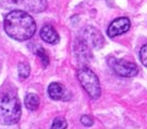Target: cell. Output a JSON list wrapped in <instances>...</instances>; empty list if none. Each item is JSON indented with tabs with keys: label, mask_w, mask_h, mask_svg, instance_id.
Wrapping results in <instances>:
<instances>
[{
	"label": "cell",
	"mask_w": 147,
	"mask_h": 129,
	"mask_svg": "<svg viewBox=\"0 0 147 129\" xmlns=\"http://www.w3.org/2000/svg\"><path fill=\"white\" fill-rule=\"evenodd\" d=\"M5 33L16 41H27L36 32V23L27 12L12 10L5 18Z\"/></svg>",
	"instance_id": "cell-1"
},
{
	"label": "cell",
	"mask_w": 147,
	"mask_h": 129,
	"mask_svg": "<svg viewBox=\"0 0 147 129\" xmlns=\"http://www.w3.org/2000/svg\"><path fill=\"white\" fill-rule=\"evenodd\" d=\"M21 103L16 93L0 92V124H16L21 118Z\"/></svg>",
	"instance_id": "cell-2"
},
{
	"label": "cell",
	"mask_w": 147,
	"mask_h": 129,
	"mask_svg": "<svg viewBox=\"0 0 147 129\" xmlns=\"http://www.w3.org/2000/svg\"><path fill=\"white\" fill-rule=\"evenodd\" d=\"M78 79L92 98L97 100L100 96L101 89H100L99 80L93 70H90L87 67L80 68V70L78 71Z\"/></svg>",
	"instance_id": "cell-3"
},
{
	"label": "cell",
	"mask_w": 147,
	"mask_h": 129,
	"mask_svg": "<svg viewBox=\"0 0 147 129\" xmlns=\"http://www.w3.org/2000/svg\"><path fill=\"white\" fill-rule=\"evenodd\" d=\"M0 3L5 8H16V10L42 12L47 8V0H0Z\"/></svg>",
	"instance_id": "cell-4"
},
{
	"label": "cell",
	"mask_w": 147,
	"mask_h": 129,
	"mask_svg": "<svg viewBox=\"0 0 147 129\" xmlns=\"http://www.w3.org/2000/svg\"><path fill=\"white\" fill-rule=\"evenodd\" d=\"M108 64L118 75L124 78H132L138 73V67L134 62L125 59H119L116 57L108 58Z\"/></svg>",
	"instance_id": "cell-5"
},
{
	"label": "cell",
	"mask_w": 147,
	"mask_h": 129,
	"mask_svg": "<svg viewBox=\"0 0 147 129\" xmlns=\"http://www.w3.org/2000/svg\"><path fill=\"white\" fill-rule=\"evenodd\" d=\"M80 38L84 41L89 47L100 48L104 45V37L101 33L93 26H86L85 29H83Z\"/></svg>",
	"instance_id": "cell-6"
},
{
	"label": "cell",
	"mask_w": 147,
	"mask_h": 129,
	"mask_svg": "<svg viewBox=\"0 0 147 129\" xmlns=\"http://www.w3.org/2000/svg\"><path fill=\"white\" fill-rule=\"evenodd\" d=\"M130 26H131V22L127 18H118L110 23L107 30V34L109 37H116L127 32L130 30Z\"/></svg>",
	"instance_id": "cell-7"
},
{
	"label": "cell",
	"mask_w": 147,
	"mask_h": 129,
	"mask_svg": "<svg viewBox=\"0 0 147 129\" xmlns=\"http://www.w3.org/2000/svg\"><path fill=\"white\" fill-rule=\"evenodd\" d=\"M74 54L75 57L78 58L80 62L83 64H87L90 58H92V52H90V47L84 41H82L81 38H78L74 43Z\"/></svg>",
	"instance_id": "cell-8"
},
{
	"label": "cell",
	"mask_w": 147,
	"mask_h": 129,
	"mask_svg": "<svg viewBox=\"0 0 147 129\" xmlns=\"http://www.w3.org/2000/svg\"><path fill=\"white\" fill-rule=\"evenodd\" d=\"M40 37H42V41H45L48 44H57L60 39L58 32L55 30V27L49 25V24H46L42 27Z\"/></svg>",
	"instance_id": "cell-9"
},
{
	"label": "cell",
	"mask_w": 147,
	"mask_h": 129,
	"mask_svg": "<svg viewBox=\"0 0 147 129\" xmlns=\"http://www.w3.org/2000/svg\"><path fill=\"white\" fill-rule=\"evenodd\" d=\"M48 95L50 98H53L55 101H59V100H67V91L65 88L60 84L58 82H53L48 86Z\"/></svg>",
	"instance_id": "cell-10"
},
{
	"label": "cell",
	"mask_w": 147,
	"mask_h": 129,
	"mask_svg": "<svg viewBox=\"0 0 147 129\" xmlns=\"http://www.w3.org/2000/svg\"><path fill=\"white\" fill-rule=\"evenodd\" d=\"M39 102H40L39 96L35 93H28L24 98L25 107L30 111H36L39 106Z\"/></svg>",
	"instance_id": "cell-11"
},
{
	"label": "cell",
	"mask_w": 147,
	"mask_h": 129,
	"mask_svg": "<svg viewBox=\"0 0 147 129\" xmlns=\"http://www.w3.org/2000/svg\"><path fill=\"white\" fill-rule=\"evenodd\" d=\"M18 71L21 79H26L31 73V67L27 62H20L18 66Z\"/></svg>",
	"instance_id": "cell-12"
},
{
	"label": "cell",
	"mask_w": 147,
	"mask_h": 129,
	"mask_svg": "<svg viewBox=\"0 0 147 129\" xmlns=\"http://www.w3.org/2000/svg\"><path fill=\"white\" fill-rule=\"evenodd\" d=\"M36 55L39 57V59L42 61V64L44 67H47L49 64V56L47 55V53L45 52V49L42 47H39V48L36 50Z\"/></svg>",
	"instance_id": "cell-13"
},
{
	"label": "cell",
	"mask_w": 147,
	"mask_h": 129,
	"mask_svg": "<svg viewBox=\"0 0 147 129\" xmlns=\"http://www.w3.org/2000/svg\"><path fill=\"white\" fill-rule=\"evenodd\" d=\"M67 120L63 117H57L53 119L51 129H65L67 128Z\"/></svg>",
	"instance_id": "cell-14"
},
{
	"label": "cell",
	"mask_w": 147,
	"mask_h": 129,
	"mask_svg": "<svg viewBox=\"0 0 147 129\" xmlns=\"http://www.w3.org/2000/svg\"><path fill=\"white\" fill-rule=\"evenodd\" d=\"M140 58H141V61L142 64L147 67V44L144 45L142 48H141V52H140Z\"/></svg>",
	"instance_id": "cell-15"
},
{
	"label": "cell",
	"mask_w": 147,
	"mask_h": 129,
	"mask_svg": "<svg viewBox=\"0 0 147 129\" xmlns=\"http://www.w3.org/2000/svg\"><path fill=\"white\" fill-rule=\"evenodd\" d=\"M81 123L84 125V126H86V127H90V126H93V124H94V120L88 115H84V116L81 117Z\"/></svg>",
	"instance_id": "cell-16"
}]
</instances>
